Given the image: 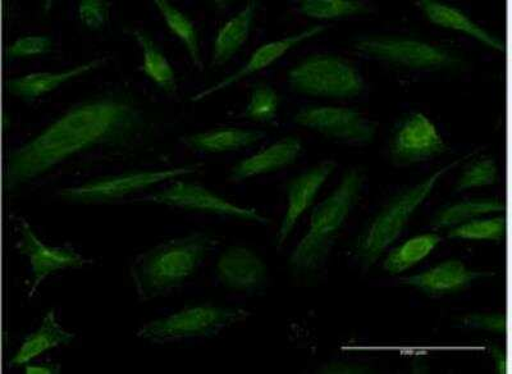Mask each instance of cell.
Wrapping results in <instances>:
<instances>
[{
    "instance_id": "cell-33",
    "label": "cell",
    "mask_w": 512,
    "mask_h": 374,
    "mask_svg": "<svg viewBox=\"0 0 512 374\" xmlns=\"http://www.w3.org/2000/svg\"><path fill=\"white\" fill-rule=\"evenodd\" d=\"M505 313H473L461 319V326L472 330L492 332L505 335L507 328Z\"/></svg>"
},
{
    "instance_id": "cell-34",
    "label": "cell",
    "mask_w": 512,
    "mask_h": 374,
    "mask_svg": "<svg viewBox=\"0 0 512 374\" xmlns=\"http://www.w3.org/2000/svg\"><path fill=\"white\" fill-rule=\"evenodd\" d=\"M320 373H368L370 369L368 367L359 366V364L344 363V362H333L324 366L319 371Z\"/></svg>"
},
{
    "instance_id": "cell-36",
    "label": "cell",
    "mask_w": 512,
    "mask_h": 374,
    "mask_svg": "<svg viewBox=\"0 0 512 374\" xmlns=\"http://www.w3.org/2000/svg\"><path fill=\"white\" fill-rule=\"evenodd\" d=\"M59 372H61V368H59V366H57V364H48V363H43V364H32V363H29V364H26L25 366V373L26 374H58Z\"/></svg>"
},
{
    "instance_id": "cell-11",
    "label": "cell",
    "mask_w": 512,
    "mask_h": 374,
    "mask_svg": "<svg viewBox=\"0 0 512 374\" xmlns=\"http://www.w3.org/2000/svg\"><path fill=\"white\" fill-rule=\"evenodd\" d=\"M447 150L436 125L420 112L411 113L400 122L390 145L391 161L396 167L428 162Z\"/></svg>"
},
{
    "instance_id": "cell-3",
    "label": "cell",
    "mask_w": 512,
    "mask_h": 374,
    "mask_svg": "<svg viewBox=\"0 0 512 374\" xmlns=\"http://www.w3.org/2000/svg\"><path fill=\"white\" fill-rule=\"evenodd\" d=\"M217 241L204 232H194L154 246L136 258L131 267L137 295L150 300L180 287L198 271Z\"/></svg>"
},
{
    "instance_id": "cell-15",
    "label": "cell",
    "mask_w": 512,
    "mask_h": 374,
    "mask_svg": "<svg viewBox=\"0 0 512 374\" xmlns=\"http://www.w3.org/2000/svg\"><path fill=\"white\" fill-rule=\"evenodd\" d=\"M326 29L327 27L324 25H315L309 27V29L300 31V33L287 36V38L274 40L271 41V43L262 45V47L256 49L255 52L251 54L249 61L246 62L239 71L217 82V84L210 86V88L200 91V93L191 98L192 102H200V100L210 97V95L216 94L218 91L231 88L232 85H236L237 82L256 74V72L271 67L274 62H277L278 59H281L285 54L290 52V50L299 47V45L315 38V36L323 34Z\"/></svg>"
},
{
    "instance_id": "cell-7",
    "label": "cell",
    "mask_w": 512,
    "mask_h": 374,
    "mask_svg": "<svg viewBox=\"0 0 512 374\" xmlns=\"http://www.w3.org/2000/svg\"><path fill=\"white\" fill-rule=\"evenodd\" d=\"M250 316L248 310L240 308H223L212 304L192 305L171 316L146 323L139 328L137 336L155 344L192 337H213L224 328L245 321Z\"/></svg>"
},
{
    "instance_id": "cell-30",
    "label": "cell",
    "mask_w": 512,
    "mask_h": 374,
    "mask_svg": "<svg viewBox=\"0 0 512 374\" xmlns=\"http://www.w3.org/2000/svg\"><path fill=\"white\" fill-rule=\"evenodd\" d=\"M498 180V168L495 159L486 158L478 161L466 168L456 184L457 193L475 189V187H484L495 185Z\"/></svg>"
},
{
    "instance_id": "cell-4",
    "label": "cell",
    "mask_w": 512,
    "mask_h": 374,
    "mask_svg": "<svg viewBox=\"0 0 512 374\" xmlns=\"http://www.w3.org/2000/svg\"><path fill=\"white\" fill-rule=\"evenodd\" d=\"M468 157L469 155H466L464 158L456 159L425 177L418 184L405 187L383 205L381 211L365 226L352 246V255L363 271H369L399 239L415 212L436 189L438 182Z\"/></svg>"
},
{
    "instance_id": "cell-23",
    "label": "cell",
    "mask_w": 512,
    "mask_h": 374,
    "mask_svg": "<svg viewBox=\"0 0 512 374\" xmlns=\"http://www.w3.org/2000/svg\"><path fill=\"white\" fill-rule=\"evenodd\" d=\"M132 35L135 36L137 44L143 52V66L141 71L144 72L150 80L155 82L158 88L166 91L168 94L176 93L177 79L176 72L173 70L162 50L158 48L155 41L144 31L134 30Z\"/></svg>"
},
{
    "instance_id": "cell-6",
    "label": "cell",
    "mask_w": 512,
    "mask_h": 374,
    "mask_svg": "<svg viewBox=\"0 0 512 374\" xmlns=\"http://www.w3.org/2000/svg\"><path fill=\"white\" fill-rule=\"evenodd\" d=\"M287 80L294 93L317 98H355L365 89L358 68L335 54H313L303 59L291 68Z\"/></svg>"
},
{
    "instance_id": "cell-13",
    "label": "cell",
    "mask_w": 512,
    "mask_h": 374,
    "mask_svg": "<svg viewBox=\"0 0 512 374\" xmlns=\"http://www.w3.org/2000/svg\"><path fill=\"white\" fill-rule=\"evenodd\" d=\"M335 161H324L295 177L287 186V209L278 230L276 244L281 248L294 231L297 222L312 207L322 186L335 172Z\"/></svg>"
},
{
    "instance_id": "cell-24",
    "label": "cell",
    "mask_w": 512,
    "mask_h": 374,
    "mask_svg": "<svg viewBox=\"0 0 512 374\" xmlns=\"http://www.w3.org/2000/svg\"><path fill=\"white\" fill-rule=\"evenodd\" d=\"M441 236L437 234H423L414 236L413 239L405 241L387 254L383 261V269L390 275H400L408 271L416 264L423 262L434 249L441 244Z\"/></svg>"
},
{
    "instance_id": "cell-14",
    "label": "cell",
    "mask_w": 512,
    "mask_h": 374,
    "mask_svg": "<svg viewBox=\"0 0 512 374\" xmlns=\"http://www.w3.org/2000/svg\"><path fill=\"white\" fill-rule=\"evenodd\" d=\"M217 276L228 290L253 294L267 284L268 267L254 250L230 246L218 258Z\"/></svg>"
},
{
    "instance_id": "cell-32",
    "label": "cell",
    "mask_w": 512,
    "mask_h": 374,
    "mask_svg": "<svg viewBox=\"0 0 512 374\" xmlns=\"http://www.w3.org/2000/svg\"><path fill=\"white\" fill-rule=\"evenodd\" d=\"M111 3L103 0H84L79 4V17L82 25L91 31H102L108 24Z\"/></svg>"
},
{
    "instance_id": "cell-26",
    "label": "cell",
    "mask_w": 512,
    "mask_h": 374,
    "mask_svg": "<svg viewBox=\"0 0 512 374\" xmlns=\"http://www.w3.org/2000/svg\"><path fill=\"white\" fill-rule=\"evenodd\" d=\"M154 6L157 7L160 15L166 21L169 31L176 36L178 40L184 44V47L189 53L192 65L198 70H203V61H201L200 44L198 30L194 22L189 17L172 6L167 0H155Z\"/></svg>"
},
{
    "instance_id": "cell-29",
    "label": "cell",
    "mask_w": 512,
    "mask_h": 374,
    "mask_svg": "<svg viewBox=\"0 0 512 374\" xmlns=\"http://www.w3.org/2000/svg\"><path fill=\"white\" fill-rule=\"evenodd\" d=\"M281 98L271 85L259 82L251 89V97L244 117L255 122H272L280 109Z\"/></svg>"
},
{
    "instance_id": "cell-17",
    "label": "cell",
    "mask_w": 512,
    "mask_h": 374,
    "mask_svg": "<svg viewBox=\"0 0 512 374\" xmlns=\"http://www.w3.org/2000/svg\"><path fill=\"white\" fill-rule=\"evenodd\" d=\"M303 144L301 140L288 136L277 141L271 147L260 150L232 168L230 181L241 182L251 177L267 175V173L285 170L292 166L300 157Z\"/></svg>"
},
{
    "instance_id": "cell-10",
    "label": "cell",
    "mask_w": 512,
    "mask_h": 374,
    "mask_svg": "<svg viewBox=\"0 0 512 374\" xmlns=\"http://www.w3.org/2000/svg\"><path fill=\"white\" fill-rule=\"evenodd\" d=\"M294 121L305 129L318 132L324 138L346 144L367 145L372 143L377 134V122L350 108H303L295 114Z\"/></svg>"
},
{
    "instance_id": "cell-12",
    "label": "cell",
    "mask_w": 512,
    "mask_h": 374,
    "mask_svg": "<svg viewBox=\"0 0 512 374\" xmlns=\"http://www.w3.org/2000/svg\"><path fill=\"white\" fill-rule=\"evenodd\" d=\"M18 231L20 241L17 243L18 252L25 255L31 266L32 286L30 296L35 294L38 287L43 284L50 275L70 268H82L93 263L91 259L75 252L71 248H58L50 246L36 236L29 222L24 218H18Z\"/></svg>"
},
{
    "instance_id": "cell-22",
    "label": "cell",
    "mask_w": 512,
    "mask_h": 374,
    "mask_svg": "<svg viewBox=\"0 0 512 374\" xmlns=\"http://www.w3.org/2000/svg\"><path fill=\"white\" fill-rule=\"evenodd\" d=\"M267 134L260 130L226 129L210 130L189 135L181 139L187 148L201 153H227L254 147Z\"/></svg>"
},
{
    "instance_id": "cell-9",
    "label": "cell",
    "mask_w": 512,
    "mask_h": 374,
    "mask_svg": "<svg viewBox=\"0 0 512 374\" xmlns=\"http://www.w3.org/2000/svg\"><path fill=\"white\" fill-rule=\"evenodd\" d=\"M140 202L167 205L184 211L217 214V216L236 218V220L268 225L269 220L256 209L241 207L207 187L194 182L176 181L167 189L146 195Z\"/></svg>"
},
{
    "instance_id": "cell-35",
    "label": "cell",
    "mask_w": 512,
    "mask_h": 374,
    "mask_svg": "<svg viewBox=\"0 0 512 374\" xmlns=\"http://www.w3.org/2000/svg\"><path fill=\"white\" fill-rule=\"evenodd\" d=\"M489 353L492 355L493 362H495L496 372L500 374L507 373V355L505 349L500 346H489Z\"/></svg>"
},
{
    "instance_id": "cell-25",
    "label": "cell",
    "mask_w": 512,
    "mask_h": 374,
    "mask_svg": "<svg viewBox=\"0 0 512 374\" xmlns=\"http://www.w3.org/2000/svg\"><path fill=\"white\" fill-rule=\"evenodd\" d=\"M505 211L504 203L497 199H473L446 205L437 212L431 222L434 230L463 225V223L478 220L488 214Z\"/></svg>"
},
{
    "instance_id": "cell-18",
    "label": "cell",
    "mask_w": 512,
    "mask_h": 374,
    "mask_svg": "<svg viewBox=\"0 0 512 374\" xmlns=\"http://www.w3.org/2000/svg\"><path fill=\"white\" fill-rule=\"evenodd\" d=\"M416 7L424 13L431 24L469 36L497 52H505L504 40L489 33L461 9L452 7L450 4L436 2V0H420V2H416Z\"/></svg>"
},
{
    "instance_id": "cell-16",
    "label": "cell",
    "mask_w": 512,
    "mask_h": 374,
    "mask_svg": "<svg viewBox=\"0 0 512 374\" xmlns=\"http://www.w3.org/2000/svg\"><path fill=\"white\" fill-rule=\"evenodd\" d=\"M489 276H495V273L475 271L466 267L464 262L450 259L427 271L401 278L400 282L427 295L443 296L460 293L474 282Z\"/></svg>"
},
{
    "instance_id": "cell-1",
    "label": "cell",
    "mask_w": 512,
    "mask_h": 374,
    "mask_svg": "<svg viewBox=\"0 0 512 374\" xmlns=\"http://www.w3.org/2000/svg\"><path fill=\"white\" fill-rule=\"evenodd\" d=\"M148 127V117L131 94L112 91L84 100L8 154L4 186L12 193L76 155L95 148L125 147Z\"/></svg>"
},
{
    "instance_id": "cell-21",
    "label": "cell",
    "mask_w": 512,
    "mask_h": 374,
    "mask_svg": "<svg viewBox=\"0 0 512 374\" xmlns=\"http://www.w3.org/2000/svg\"><path fill=\"white\" fill-rule=\"evenodd\" d=\"M256 9L258 2H249L218 31L212 50L213 67L226 65L244 47L253 29Z\"/></svg>"
},
{
    "instance_id": "cell-27",
    "label": "cell",
    "mask_w": 512,
    "mask_h": 374,
    "mask_svg": "<svg viewBox=\"0 0 512 374\" xmlns=\"http://www.w3.org/2000/svg\"><path fill=\"white\" fill-rule=\"evenodd\" d=\"M368 3L359 0H303L299 4L301 15L314 20H341V18L368 15Z\"/></svg>"
},
{
    "instance_id": "cell-2",
    "label": "cell",
    "mask_w": 512,
    "mask_h": 374,
    "mask_svg": "<svg viewBox=\"0 0 512 374\" xmlns=\"http://www.w3.org/2000/svg\"><path fill=\"white\" fill-rule=\"evenodd\" d=\"M364 181V173L358 168H351L336 190L314 208L308 231L288 261L295 276L314 275L326 266L337 236L359 202Z\"/></svg>"
},
{
    "instance_id": "cell-5",
    "label": "cell",
    "mask_w": 512,
    "mask_h": 374,
    "mask_svg": "<svg viewBox=\"0 0 512 374\" xmlns=\"http://www.w3.org/2000/svg\"><path fill=\"white\" fill-rule=\"evenodd\" d=\"M361 58L409 71L455 72L464 70L463 54L431 41L408 35H361L352 40Z\"/></svg>"
},
{
    "instance_id": "cell-8",
    "label": "cell",
    "mask_w": 512,
    "mask_h": 374,
    "mask_svg": "<svg viewBox=\"0 0 512 374\" xmlns=\"http://www.w3.org/2000/svg\"><path fill=\"white\" fill-rule=\"evenodd\" d=\"M199 164L167 168V170L132 171L121 175L102 176L84 185L66 187L59 191L61 199L75 204L113 203L132 194L148 190L162 182L190 176Z\"/></svg>"
},
{
    "instance_id": "cell-20",
    "label": "cell",
    "mask_w": 512,
    "mask_h": 374,
    "mask_svg": "<svg viewBox=\"0 0 512 374\" xmlns=\"http://www.w3.org/2000/svg\"><path fill=\"white\" fill-rule=\"evenodd\" d=\"M75 337V334L59 325L56 312L54 309H50L41 321V325L26 337L24 344L21 345L9 364L12 367L26 366L40 355L48 353L49 350L71 344Z\"/></svg>"
},
{
    "instance_id": "cell-31",
    "label": "cell",
    "mask_w": 512,
    "mask_h": 374,
    "mask_svg": "<svg viewBox=\"0 0 512 374\" xmlns=\"http://www.w3.org/2000/svg\"><path fill=\"white\" fill-rule=\"evenodd\" d=\"M54 41L48 35L22 36L8 45L7 59L45 56L52 52Z\"/></svg>"
},
{
    "instance_id": "cell-28",
    "label": "cell",
    "mask_w": 512,
    "mask_h": 374,
    "mask_svg": "<svg viewBox=\"0 0 512 374\" xmlns=\"http://www.w3.org/2000/svg\"><path fill=\"white\" fill-rule=\"evenodd\" d=\"M506 236V220L504 217L488 218L463 223L450 228L448 239L472 241H502Z\"/></svg>"
},
{
    "instance_id": "cell-19",
    "label": "cell",
    "mask_w": 512,
    "mask_h": 374,
    "mask_svg": "<svg viewBox=\"0 0 512 374\" xmlns=\"http://www.w3.org/2000/svg\"><path fill=\"white\" fill-rule=\"evenodd\" d=\"M105 62H107V58H96L64 71L35 72V74L8 80L6 88L13 97L25 100V102H34L35 99L61 88L66 82L98 70L105 65Z\"/></svg>"
}]
</instances>
